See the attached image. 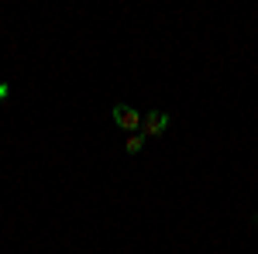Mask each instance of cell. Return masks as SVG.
I'll return each mask as SVG.
<instances>
[{
	"label": "cell",
	"instance_id": "6da1fadb",
	"mask_svg": "<svg viewBox=\"0 0 258 254\" xmlns=\"http://www.w3.org/2000/svg\"><path fill=\"white\" fill-rule=\"evenodd\" d=\"M169 124H172V117L165 114V110H148V114H141V127L138 134L141 137H159L169 131Z\"/></svg>",
	"mask_w": 258,
	"mask_h": 254
},
{
	"label": "cell",
	"instance_id": "3957f363",
	"mask_svg": "<svg viewBox=\"0 0 258 254\" xmlns=\"http://www.w3.org/2000/svg\"><path fill=\"white\" fill-rule=\"evenodd\" d=\"M145 141H148V137H141V134H131L127 141H124V151H127V155H138L141 148H145Z\"/></svg>",
	"mask_w": 258,
	"mask_h": 254
},
{
	"label": "cell",
	"instance_id": "5b68a950",
	"mask_svg": "<svg viewBox=\"0 0 258 254\" xmlns=\"http://www.w3.org/2000/svg\"><path fill=\"white\" fill-rule=\"evenodd\" d=\"M251 227H255V230H258V213H255V216H251Z\"/></svg>",
	"mask_w": 258,
	"mask_h": 254
},
{
	"label": "cell",
	"instance_id": "7a4b0ae2",
	"mask_svg": "<svg viewBox=\"0 0 258 254\" xmlns=\"http://www.w3.org/2000/svg\"><path fill=\"white\" fill-rule=\"evenodd\" d=\"M110 117H114V124H117L120 131H127V134H138L141 127V114L131 107V103H114L110 107Z\"/></svg>",
	"mask_w": 258,
	"mask_h": 254
},
{
	"label": "cell",
	"instance_id": "277c9868",
	"mask_svg": "<svg viewBox=\"0 0 258 254\" xmlns=\"http://www.w3.org/2000/svg\"><path fill=\"white\" fill-rule=\"evenodd\" d=\"M7 97H11V86H7V82H0V103H4Z\"/></svg>",
	"mask_w": 258,
	"mask_h": 254
}]
</instances>
